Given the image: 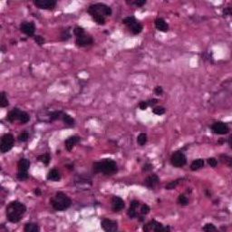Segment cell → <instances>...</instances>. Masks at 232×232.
Segmentation results:
<instances>
[{
  "mask_svg": "<svg viewBox=\"0 0 232 232\" xmlns=\"http://www.w3.org/2000/svg\"><path fill=\"white\" fill-rule=\"evenodd\" d=\"M27 211V207L23 203L15 201L6 207V218L12 223H17L21 220L23 214Z\"/></svg>",
  "mask_w": 232,
  "mask_h": 232,
  "instance_id": "obj_1",
  "label": "cell"
},
{
  "mask_svg": "<svg viewBox=\"0 0 232 232\" xmlns=\"http://www.w3.org/2000/svg\"><path fill=\"white\" fill-rule=\"evenodd\" d=\"M94 171L96 173H103L106 175H113L117 171V164L111 159H105L102 161L94 163Z\"/></svg>",
  "mask_w": 232,
  "mask_h": 232,
  "instance_id": "obj_2",
  "label": "cell"
},
{
  "mask_svg": "<svg viewBox=\"0 0 232 232\" xmlns=\"http://www.w3.org/2000/svg\"><path fill=\"white\" fill-rule=\"evenodd\" d=\"M54 210L58 211H64L68 209L72 204L71 198L64 192H57L50 201Z\"/></svg>",
  "mask_w": 232,
  "mask_h": 232,
  "instance_id": "obj_3",
  "label": "cell"
},
{
  "mask_svg": "<svg viewBox=\"0 0 232 232\" xmlns=\"http://www.w3.org/2000/svg\"><path fill=\"white\" fill-rule=\"evenodd\" d=\"M88 13H96L103 16H110L112 15V8L102 3H97L94 5L90 6L88 8Z\"/></svg>",
  "mask_w": 232,
  "mask_h": 232,
  "instance_id": "obj_4",
  "label": "cell"
},
{
  "mask_svg": "<svg viewBox=\"0 0 232 232\" xmlns=\"http://www.w3.org/2000/svg\"><path fill=\"white\" fill-rule=\"evenodd\" d=\"M122 23L124 24H126L128 28L131 31L132 34L134 35H138L143 31V26L139 22H137V20L134 17H132V16L124 18L122 20Z\"/></svg>",
  "mask_w": 232,
  "mask_h": 232,
  "instance_id": "obj_5",
  "label": "cell"
},
{
  "mask_svg": "<svg viewBox=\"0 0 232 232\" xmlns=\"http://www.w3.org/2000/svg\"><path fill=\"white\" fill-rule=\"evenodd\" d=\"M14 145V136L11 133H6L2 136L0 143V151L2 153L9 152Z\"/></svg>",
  "mask_w": 232,
  "mask_h": 232,
  "instance_id": "obj_6",
  "label": "cell"
},
{
  "mask_svg": "<svg viewBox=\"0 0 232 232\" xmlns=\"http://www.w3.org/2000/svg\"><path fill=\"white\" fill-rule=\"evenodd\" d=\"M143 230L148 231H155V232H165V231H171V228L169 226L164 227L161 223L157 222L156 220H152L143 227Z\"/></svg>",
  "mask_w": 232,
  "mask_h": 232,
  "instance_id": "obj_7",
  "label": "cell"
},
{
  "mask_svg": "<svg viewBox=\"0 0 232 232\" xmlns=\"http://www.w3.org/2000/svg\"><path fill=\"white\" fill-rule=\"evenodd\" d=\"M171 162L174 167H177V168L183 167L187 162L186 156L180 152H177L174 154H172L171 158Z\"/></svg>",
  "mask_w": 232,
  "mask_h": 232,
  "instance_id": "obj_8",
  "label": "cell"
},
{
  "mask_svg": "<svg viewBox=\"0 0 232 232\" xmlns=\"http://www.w3.org/2000/svg\"><path fill=\"white\" fill-rule=\"evenodd\" d=\"M34 4L40 9L53 10L56 6L55 0H35Z\"/></svg>",
  "mask_w": 232,
  "mask_h": 232,
  "instance_id": "obj_9",
  "label": "cell"
},
{
  "mask_svg": "<svg viewBox=\"0 0 232 232\" xmlns=\"http://www.w3.org/2000/svg\"><path fill=\"white\" fill-rule=\"evenodd\" d=\"M211 130L213 131L214 133H217V134H226L229 132V126L225 122H215L212 124L211 126Z\"/></svg>",
  "mask_w": 232,
  "mask_h": 232,
  "instance_id": "obj_10",
  "label": "cell"
},
{
  "mask_svg": "<svg viewBox=\"0 0 232 232\" xmlns=\"http://www.w3.org/2000/svg\"><path fill=\"white\" fill-rule=\"evenodd\" d=\"M93 43H94V39L92 38V36H90L86 34L77 36L75 40V44L78 47H85L91 45Z\"/></svg>",
  "mask_w": 232,
  "mask_h": 232,
  "instance_id": "obj_11",
  "label": "cell"
},
{
  "mask_svg": "<svg viewBox=\"0 0 232 232\" xmlns=\"http://www.w3.org/2000/svg\"><path fill=\"white\" fill-rule=\"evenodd\" d=\"M101 227L106 232H114L118 229L117 222L108 219H105L101 222Z\"/></svg>",
  "mask_w": 232,
  "mask_h": 232,
  "instance_id": "obj_12",
  "label": "cell"
},
{
  "mask_svg": "<svg viewBox=\"0 0 232 232\" xmlns=\"http://www.w3.org/2000/svg\"><path fill=\"white\" fill-rule=\"evenodd\" d=\"M20 30L22 31V33H24V34L27 35V36H32L35 34L36 27H35L34 23H32V22H24L21 24Z\"/></svg>",
  "mask_w": 232,
  "mask_h": 232,
  "instance_id": "obj_13",
  "label": "cell"
},
{
  "mask_svg": "<svg viewBox=\"0 0 232 232\" xmlns=\"http://www.w3.org/2000/svg\"><path fill=\"white\" fill-rule=\"evenodd\" d=\"M124 208V201L120 197L114 196L112 198V209L114 212L121 211Z\"/></svg>",
  "mask_w": 232,
  "mask_h": 232,
  "instance_id": "obj_14",
  "label": "cell"
},
{
  "mask_svg": "<svg viewBox=\"0 0 232 232\" xmlns=\"http://www.w3.org/2000/svg\"><path fill=\"white\" fill-rule=\"evenodd\" d=\"M160 179L159 177L156 175V174H152L149 177H147L144 180V184L146 187L150 188V189H153L154 187L157 186V184L159 183Z\"/></svg>",
  "mask_w": 232,
  "mask_h": 232,
  "instance_id": "obj_15",
  "label": "cell"
},
{
  "mask_svg": "<svg viewBox=\"0 0 232 232\" xmlns=\"http://www.w3.org/2000/svg\"><path fill=\"white\" fill-rule=\"evenodd\" d=\"M80 142V137L77 135H73L69 137L67 140L64 142V145L67 151H72V149L78 143Z\"/></svg>",
  "mask_w": 232,
  "mask_h": 232,
  "instance_id": "obj_16",
  "label": "cell"
},
{
  "mask_svg": "<svg viewBox=\"0 0 232 232\" xmlns=\"http://www.w3.org/2000/svg\"><path fill=\"white\" fill-rule=\"evenodd\" d=\"M155 27L161 32H168L169 31L168 24L162 18H157L155 20Z\"/></svg>",
  "mask_w": 232,
  "mask_h": 232,
  "instance_id": "obj_17",
  "label": "cell"
},
{
  "mask_svg": "<svg viewBox=\"0 0 232 232\" xmlns=\"http://www.w3.org/2000/svg\"><path fill=\"white\" fill-rule=\"evenodd\" d=\"M17 167H18V171L21 172H27L28 169L30 167V161L27 159H20L18 163H17Z\"/></svg>",
  "mask_w": 232,
  "mask_h": 232,
  "instance_id": "obj_18",
  "label": "cell"
},
{
  "mask_svg": "<svg viewBox=\"0 0 232 232\" xmlns=\"http://www.w3.org/2000/svg\"><path fill=\"white\" fill-rule=\"evenodd\" d=\"M47 180L52 181H59L61 180V173L56 169H53L47 174Z\"/></svg>",
  "mask_w": 232,
  "mask_h": 232,
  "instance_id": "obj_19",
  "label": "cell"
},
{
  "mask_svg": "<svg viewBox=\"0 0 232 232\" xmlns=\"http://www.w3.org/2000/svg\"><path fill=\"white\" fill-rule=\"evenodd\" d=\"M21 111L18 108H14L12 111H10L7 114V120L10 122H14L15 121L18 120L19 115H20Z\"/></svg>",
  "mask_w": 232,
  "mask_h": 232,
  "instance_id": "obj_20",
  "label": "cell"
},
{
  "mask_svg": "<svg viewBox=\"0 0 232 232\" xmlns=\"http://www.w3.org/2000/svg\"><path fill=\"white\" fill-rule=\"evenodd\" d=\"M204 167V161L202 159H197L193 161L190 164V169L191 171H198Z\"/></svg>",
  "mask_w": 232,
  "mask_h": 232,
  "instance_id": "obj_21",
  "label": "cell"
},
{
  "mask_svg": "<svg viewBox=\"0 0 232 232\" xmlns=\"http://www.w3.org/2000/svg\"><path fill=\"white\" fill-rule=\"evenodd\" d=\"M90 15H91V16H92L93 20L96 24H100V26H103V24H105V18H104L103 15H101L96 14V13H92Z\"/></svg>",
  "mask_w": 232,
  "mask_h": 232,
  "instance_id": "obj_22",
  "label": "cell"
},
{
  "mask_svg": "<svg viewBox=\"0 0 232 232\" xmlns=\"http://www.w3.org/2000/svg\"><path fill=\"white\" fill-rule=\"evenodd\" d=\"M24 230L26 232H38L40 230V228L35 223H27L24 228Z\"/></svg>",
  "mask_w": 232,
  "mask_h": 232,
  "instance_id": "obj_23",
  "label": "cell"
},
{
  "mask_svg": "<svg viewBox=\"0 0 232 232\" xmlns=\"http://www.w3.org/2000/svg\"><path fill=\"white\" fill-rule=\"evenodd\" d=\"M62 119H63V122H64V124H66L67 126H73L74 122H75V121H74V119L73 117H71L69 114H66V113H64L62 115Z\"/></svg>",
  "mask_w": 232,
  "mask_h": 232,
  "instance_id": "obj_24",
  "label": "cell"
},
{
  "mask_svg": "<svg viewBox=\"0 0 232 232\" xmlns=\"http://www.w3.org/2000/svg\"><path fill=\"white\" fill-rule=\"evenodd\" d=\"M29 120H30V116H29V114L27 113H26V112H21L20 113L19 118H18V121L20 122V123L24 124V123L28 122Z\"/></svg>",
  "mask_w": 232,
  "mask_h": 232,
  "instance_id": "obj_25",
  "label": "cell"
},
{
  "mask_svg": "<svg viewBox=\"0 0 232 232\" xmlns=\"http://www.w3.org/2000/svg\"><path fill=\"white\" fill-rule=\"evenodd\" d=\"M37 160L41 162H43L44 164L47 165L49 163V161H50L51 158H50V155L46 153V154H43V155H39L37 157Z\"/></svg>",
  "mask_w": 232,
  "mask_h": 232,
  "instance_id": "obj_26",
  "label": "cell"
},
{
  "mask_svg": "<svg viewBox=\"0 0 232 232\" xmlns=\"http://www.w3.org/2000/svg\"><path fill=\"white\" fill-rule=\"evenodd\" d=\"M137 143L140 145L143 146L147 143V134L146 133H140V134H139L138 137H137Z\"/></svg>",
  "mask_w": 232,
  "mask_h": 232,
  "instance_id": "obj_27",
  "label": "cell"
},
{
  "mask_svg": "<svg viewBox=\"0 0 232 232\" xmlns=\"http://www.w3.org/2000/svg\"><path fill=\"white\" fill-rule=\"evenodd\" d=\"M178 202L180 205L181 206H187L189 204V200L187 198V197L183 194H180L178 198Z\"/></svg>",
  "mask_w": 232,
  "mask_h": 232,
  "instance_id": "obj_28",
  "label": "cell"
},
{
  "mask_svg": "<svg viewBox=\"0 0 232 232\" xmlns=\"http://www.w3.org/2000/svg\"><path fill=\"white\" fill-rule=\"evenodd\" d=\"M71 38V34H70V31L69 29H65L62 32L61 34V40L62 41H67L68 39Z\"/></svg>",
  "mask_w": 232,
  "mask_h": 232,
  "instance_id": "obj_29",
  "label": "cell"
},
{
  "mask_svg": "<svg viewBox=\"0 0 232 232\" xmlns=\"http://www.w3.org/2000/svg\"><path fill=\"white\" fill-rule=\"evenodd\" d=\"M180 180H181L179 179V180H173V181L169 182V183L166 185V189H175V188L178 186V184L180 183Z\"/></svg>",
  "mask_w": 232,
  "mask_h": 232,
  "instance_id": "obj_30",
  "label": "cell"
},
{
  "mask_svg": "<svg viewBox=\"0 0 232 232\" xmlns=\"http://www.w3.org/2000/svg\"><path fill=\"white\" fill-rule=\"evenodd\" d=\"M9 105V103H8V100L6 96V94L5 93H2L1 94V100H0V106L1 107H6Z\"/></svg>",
  "mask_w": 232,
  "mask_h": 232,
  "instance_id": "obj_31",
  "label": "cell"
},
{
  "mask_svg": "<svg viewBox=\"0 0 232 232\" xmlns=\"http://www.w3.org/2000/svg\"><path fill=\"white\" fill-rule=\"evenodd\" d=\"M220 160H221V162L222 163H225L227 164L229 167H231V158L227 155H221L220 156Z\"/></svg>",
  "mask_w": 232,
  "mask_h": 232,
  "instance_id": "obj_32",
  "label": "cell"
},
{
  "mask_svg": "<svg viewBox=\"0 0 232 232\" xmlns=\"http://www.w3.org/2000/svg\"><path fill=\"white\" fill-rule=\"evenodd\" d=\"M202 229H203L204 231H208V232H210V231H216V230H217V228L215 227L213 224H211V223H207V224L202 228Z\"/></svg>",
  "mask_w": 232,
  "mask_h": 232,
  "instance_id": "obj_33",
  "label": "cell"
},
{
  "mask_svg": "<svg viewBox=\"0 0 232 232\" xmlns=\"http://www.w3.org/2000/svg\"><path fill=\"white\" fill-rule=\"evenodd\" d=\"M73 34L75 35V36L77 37V36H82V35L85 34V29L82 28V27H76L75 28L73 29Z\"/></svg>",
  "mask_w": 232,
  "mask_h": 232,
  "instance_id": "obj_34",
  "label": "cell"
},
{
  "mask_svg": "<svg viewBox=\"0 0 232 232\" xmlns=\"http://www.w3.org/2000/svg\"><path fill=\"white\" fill-rule=\"evenodd\" d=\"M152 113L156 115H162L163 113H165V109L161 106H158V107H155L152 110Z\"/></svg>",
  "mask_w": 232,
  "mask_h": 232,
  "instance_id": "obj_35",
  "label": "cell"
},
{
  "mask_svg": "<svg viewBox=\"0 0 232 232\" xmlns=\"http://www.w3.org/2000/svg\"><path fill=\"white\" fill-rule=\"evenodd\" d=\"M128 4H131V5H135L137 6H143V5L146 4V0H134V1H131V2H128Z\"/></svg>",
  "mask_w": 232,
  "mask_h": 232,
  "instance_id": "obj_36",
  "label": "cell"
},
{
  "mask_svg": "<svg viewBox=\"0 0 232 232\" xmlns=\"http://www.w3.org/2000/svg\"><path fill=\"white\" fill-rule=\"evenodd\" d=\"M29 138V134L27 132H22L18 135V140L19 142H27Z\"/></svg>",
  "mask_w": 232,
  "mask_h": 232,
  "instance_id": "obj_37",
  "label": "cell"
},
{
  "mask_svg": "<svg viewBox=\"0 0 232 232\" xmlns=\"http://www.w3.org/2000/svg\"><path fill=\"white\" fill-rule=\"evenodd\" d=\"M62 114L61 112H54L50 113V121H55L60 118V115Z\"/></svg>",
  "mask_w": 232,
  "mask_h": 232,
  "instance_id": "obj_38",
  "label": "cell"
},
{
  "mask_svg": "<svg viewBox=\"0 0 232 232\" xmlns=\"http://www.w3.org/2000/svg\"><path fill=\"white\" fill-rule=\"evenodd\" d=\"M127 214H128V216H129L131 219H134V218H136V217H137L136 209H132V208H131V207H130V209L128 210Z\"/></svg>",
  "mask_w": 232,
  "mask_h": 232,
  "instance_id": "obj_39",
  "label": "cell"
},
{
  "mask_svg": "<svg viewBox=\"0 0 232 232\" xmlns=\"http://www.w3.org/2000/svg\"><path fill=\"white\" fill-rule=\"evenodd\" d=\"M28 178V172H21L18 171L17 172V179L20 180H24Z\"/></svg>",
  "mask_w": 232,
  "mask_h": 232,
  "instance_id": "obj_40",
  "label": "cell"
},
{
  "mask_svg": "<svg viewBox=\"0 0 232 232\" xmlns=\"http://www.w3.org/2000/svg\"><path fill=\"white\" fill-rule=\"evenodd\" d=\"M35 41H36V43L38 44L39 45H44L45 42V39H44V37H42L41 36H35Z\"/></svg>",
  "mask_w": 232,
  "mask_h": 232,
  "instance_id": "obj_41",
  "label": "cell"
},
{
  "mask_svg": "<svg viewBox=\"0 0 232 232\" xmlns=\"http://www.w3.org/2000/svg\"><path fill=\"white\" fill-rule=\"evenodd\" d=\"M150 207H149L148 205H146V204H144V205H143L142 206V208H140V213L142 214H143V215H146V214H148L149 212H150Z\"/></svg>",
  "mask_w": 232,
  "mask_h": 232,
  "instance_id": "obj_42",
  "label": "cell"
},
{
  "mask_svg": "<svg viewBox=\"0 0 232 232\" xmlns=\"http://www.w3.org/2000/svg\"><path fill=\"white\" fill-rule=\"evenodd\" d=\"M207 161H208V164L210 165V167H212V168L216 167L217 164H218V161H217V160L215 159V158H209Z\"/></svg>",
  "mask_w": 232,
  "mask_h": 232,
  "instance_id": "obj_43",
  "label": "cell"
},
{
  "mask_svg": "<svg viewBox=\"0 0 232 232\" xmlns=\"http://www.w3.org/2000/svg\"><path fill=\"white\" fill-rule=\"evenodd\" d=\"M152 169H153L152 164H151V163H146V164H144V166L143 167V172H148V171H151Z\"/></svg>",
  "mask_w": 232,
  "mask_h": 232,
  "instance_id": "obj_44",
  "label": "cell"
},
{
  "mask_svg": "<svg viewBox=\"0 0 232 232\" xmlns=\"http://www.w3.org/2000/svg\"><path fill=\"white\" fill-rule=\"evenodd\" d=\"M139 107H140V110L144 111V110L147 109V107H148V103H147V102H144V101L140 102V104H139Z\"/></svg>",
  "mask_w": 232,
  "mask_h": 232,
  "instance_id": "obj_45",
  "label": "cell"
},
{
  "mask_svg": "<svg viewBox=\"0 0 232 232\" xmlns=\"http://www.w3.org/2000/svg\"><path fill=\"white\" fill-rule=\"evenodd\" d=\"M154 92L157 95H161L163 93V90H162V87L161 86H156L155 89H154Z\"/></svg>",
  "mask_w": 232,
  "mask_h": 232,
  "instance_id": "obj_46",
  "label": "cell"
},
{
  "mask_svg": "<svg viewBox=\"0 0 232 232\" xmlns=\"http://www.w3.org/2000/svg\"><path fill=\"white\" fill-rule=\"evenodd\" d=\"M139 206H140V202L138 201H132L130 205V207L132 209H137Z\"/></svg>",
  "mask_w": 232,
  "mask_h": 232,
  "instance_id": "obj_47",
  "label": "cell"
},
{
  "mask_svg": "<svg viewBox=\"0 0 232 232\" xmlns=\"http://www.w3.org/2000/svg\"><path fill=\"white\" fill-rule=\"evenodd\" d=\"M231 15V8L230 7H226L224 10H223V15L226 16V15Z\"/></svg>",
  "mask_w": 232,
  "mask_h": 232,
  "instance_id": "obj_48",
  "label": "cell"
},
{
  "mask_svg": "<svg viewBox=\"0 0 232 232\" xmlns=\"http://www.w3.org/2000/svg\"><path fill=\"white\" fill-rule=\"evenodd\" d=\"M147 103H148V105H154L158 103V100H157V99H151V100H149Z\"/></svg>",
  "mask_w": 232,
  "mask_h": 232,
  "instance_id": "obj_49",
  "label": "cell"
},
{
  "mask_svg": "<svg viewBox=\"0 0 232 232\" xmlns=\"http://www.w3.org/2000/svg\"><path fill=\"white\" fill-rule=\"evenodd\" d=\"M34 193H35V194H36V196H40V195H41V193H42V192H41V190H40V189L36 188V189L34 190Z\"/></svg>",
  "mask_w": 232,
  "mask_h": 232,
  "instance_id": "obj_50",
  "label": "cell"
}]
</instances>
